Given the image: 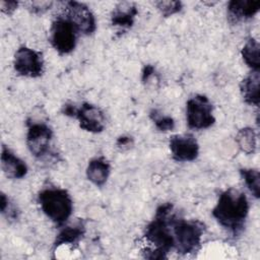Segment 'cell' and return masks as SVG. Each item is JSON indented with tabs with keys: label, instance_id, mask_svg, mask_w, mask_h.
Returning <instances> with one entry per match:
<instances>
[{
	"label": "cell",
	"instance_id": "7402d4cb",
	"mask_svg": "<svg viewBox=\"0 0 260 260\" xmlns=\"http://www.w3.org/2000/svg\"><path fill=\"white\" fill-rule=\"evenodd\" d=\"M154 4L164 17H169L173 14H176V13L180 12L183 8V4L181 1H173V0L162 1V0H160V1H156Z\"/></svg>",
	"mask_w": 260,
	"mask_h": 260
},
{
	"label": "cell",
	"instance_id": "83f0119b",
	"mask_svg": "<svg viewBox=\"0 0 260 260\" xmlns=\"http://www.w3.org/2000/svg\"><path fill=\"white\" fill-rule=\"evenodd\" d=\"M62 113L65 115V116H68V117H74L76 116V113H77V108L72 105V104H65L63 107H62Z\"/></svg>",
	"mask_w": 260,
	"mask_h": 260
},
{
	"label": "cell",
	"instance_id": "d4e9b609",
	"mask_svg": "<svg viewBox=\"0 0 260 260\" xmlns=\"http://www.w3.org/2000/svg\"><path fill=\"white\" fill-rule=\"evenodd\" d=\"M1 5V10L2 12H4L5 14H12L15 9L18 6V2L17 1H13V0H8V1H1L0 2Z\"/></svg>",
	"mask_w": 260,
	"mask_h": 260
},
{
	"label": "cell",
	"instance_id": "52a82bcc",
	"mask_svg": "<svg viewBox=\"0 0 260 260\" xmlns=\"http://www.w3.org/2000/svg\"><path fill=\"white\" fill-rule=\"evenodd\" d=\"M26 145L30 153L37 158H43L50 152V145L53 138L52 129L41 121L27 120Z\"/></svg>",
	"mask_w": 260,
	"mask_h": 260
},
{
	"label": "cell",
	"instance_id": "4316f807",
	"mask_svg": "<svg viewBox=\"0 0 260 260\" xmlns=\"http://www.w3.org/2000/svg\"><path fill=\"white\" fill-rule=\"evenodd\" d=\"M154 72H155V68L151 65V64H147L143 67V70H142V76H141V80L143 83L147 82L148 79L154 75Z\"/></svg>",
	"mask_w": 260,
	"mask_h": 260
},
{
	"label": "cell",
	"instance_id": "e0dca14e",
	"mask_svg": "<svg viewBox=\"0 0 260 260\" xmlns=\"http://www.w3.org/2000/svg\"><path fill=\"white\" fill-rule=\"evenodd\" d=\"M111 172V167L109 161L104 157H95L88 162L86 168L87 179L96 186H103Z\"/></svg>",
	"mask_w": 260,
	"mask_h": 260
},
{
	"label": "cell",
	"instance_id": "6da1fadb",
	"mask_svg": "<svg viewBox=\"0 0 260 260\" xmlns=\"http://www.w3.org/2000/svg\"><path fill=\"white\" fill-rule=\"evenodd\" d=\"M174 215L172 203H164L157 207L153 219L146 225L144 232L146 241L154 246V248L144 251L145 258L166 259L168 253L175 249L172 226Z\"/></svg>",
	"mask_w": 260,
	"mask_h": 260
},
{
	"label": "cell",
	"instance_id": "ac0fdd59",
	"mask_svg": "<svg viewBox=\"0 0 260 260\" xmlns=\"http://www.w3.org/2000/svg\"><path fill=\"white\" fill-rule=\"evenodd\" d=\"M259 50H260L259 43L255 39L250 38L246 42V44L244 45V47L241 51L244 62L252 70H255V71H259V69H260Z\"/></svg>",
	"mask_w": 260,
	"mask_h": 260
},
{
	"label": "cell",
	"instance_id": "30bf717a",
	"mask_svg": "<svg viewBox=\"0 0 260 260\" xmlns=\"http://www.w3.org/2000/svg\"><path fill=\"white\" fill-rule=\"evenodd\" d=\"M173 158L177 161H192L199 154V144L191 134H177L169 142Z\"/></svg>",
	"mask_w": 260,
	"mask_h": 260
},
{
	"label": "cell",
	"instance_id": "ba28073f",
	"mask_svg": "<svg viewBox=\"0 0 260 260\" xmlns=\"http://www.w3.org/2000/svg\"><path fill=\"white\" fill-rule=\"evenodd\" d=\"M13 66L15 71L21 76L39 77L44 72L42 53L25 46L19 47L14 54Z\"/></svg>",
	"mask_w": 260,
	"mask_h": 260
},
{
	"label": "cell",
	"instance_id": "484cf974",
	"mask_svg": "<svg viewBox=\"0 0 260 260\" xmlns=\"http://www.w3.org/2000/svg\"><path fill=\"white\" fill-rule=\"evenodd\" d=\"M116 144L121 149H128L133 145V139L130 136L123 135V136L118 137V139L116 141Z\"/></svg>",
	"mask_w": 260,
	"mask_h": 260
},
{
	"label": "cell",
	"instance_id": "44dd1931",
	"mask_svg": "<svg viewBox=\"0 0 260 260\" xmlns=\"http://www.w3.org/2000/svg\"><path fill=\"white\" fill-rule=\"evenodd\" d=\"M149 117L159 131L166 132L175 128V120L171 116L161 115L157 110H152L149 114Z\"/></svg>",
	"mask_w": 260,
	"mask_h": 260
},
{
	"label": "cell",
	"instance_id": "8992f818",
	"mask_svg": "<svg viewBox=\"0 0 260 260\" xmlns=\"http://www.w3.org/2000/svg\"><path fill=\"white\" fill-rule=\"evenodd\" d=\"M77 29L65 16L57 17L50 28V42L59 54H69L76 46Z\"/></svg>",
	"mask_w": 260,
	"mask_h": 260
},
{
	"label": "cell",
	"instance_id": "9c48e42d",
	"mask_svg": "<svg viewBox=\"0 0 260 260\" xmlns=\"http://www.w3.org/2000/svg\"><path fill=\"white\" fill-rule=\"evenodd\" d=\"M65 17L71 21L78 32L91 35L96 28V22L91 10L81 2H66Z\"/></svg>",
	"mask_w": 260,
	"mask_h": 260
},
{
	"label": "cell",
	"instance_id": "5bb4252c",
	"mask_svg": "<svg viewBox=\"0 0 260 260\" xmlns=\"http://www.w3.org/2000/svg\"><path fill=\"white\" fill-rule=\"evenodd\" d=\"M138 14L137 6L134 2H120L111 13V22L114 26L121 29L131 28Z\"/></svg>",
	"mask_w": 260,
	"mask_h": 260
},
{
	"label": "cell",
	"instance_id": "5b68a950",
	"mask_svg": "<svg viewBox=\"0 0 260 260\" xmlns=\"http://www.w3.org/2000/svg\"><path fill=\"white\" fill-rule=\"evenodd\" d=\"M186 119L190 128L200 130L211 127L215 118L213 107L208 98L203 94H196L189 99L186 104Z\"/></svg>",
	"mask_w": 260,
	"mask_h": 260
},
{
	"label": "cell",
	"instance_id": "7c38bea8",
	"mask_svg": "<svg viewBox=\"0 0 260 260\" xmlns=\"http://www.w3.org/2000/svg\"><path fill=\"white\" fill-rule=\"evenodd\" d=\"M1 168L5 176L10 179H21L27 174L26 164L5 145L1 150Z\"/></svg>",
	"mask_w": 260,
	"mask_h": 260
},
{
	"label": "cell",
	"instance_id": "d6986e66",
	"mask_svg": "<svg viewBox=\"0 0 260 260\" xmlns=\"http://www.w3.org/2000/svg\"><path fill=\"white\" fill-rule=\"evenodd\" d=\"M236 142L246 154L254 153L256 150V133L254 129L251 127L240 129L236 135Z\"/></svg>",
	"mask_w": 260,
	"mask_h": 260
},
{
	"label": "cell",
	"instance_id": "7a4b0ae2",
	"mask_svg": "<svg viewBox=\"0 0 260 260\" xmlns=\"http://www.w3.org/2000/svg\"><path fill=\"white\" fill-rule=\"evenodd\" d=\"M248 212L249 202L245 193L229 188L219 195L211 214L224 230L236 237L243 232Z\"/></svg>",
	"mask_w": 260,
	"mask_h": 260
},
{
	"label": "cell",
	"instance_id": "603a6c76",
	"mask_svg": "<svg viewBox=\"0 0 260 260\" xmlns=\"http://www.w3.org/2000/svg\"><path fill=\"white\" fill-rule=\"evenodd\" d=\"M0 209L2 214L6 215L10 220H14L18 217L17 209L4 193H1L0 195Z\"/></svg>",
	"mask_w": 260,
	"mask_h": 260
},
{
	"label": "cell",
	"instance_id": "cb8c5ba5",
	"mask_svg": "<svg viewBox=\"0 0 260 260\" xmlns=\"http://www.w3.org/2000/svg\"><path fill=\"white\" fill-rule=\"evenodd\" d=\"M51 1H32L28 4V9L36 14H42L52 6Z\"/></svg>",
	"mask_w": 260,
	"mask_h": 260
},
{
	"label": "cell",
	"instance_id": "9a60e30c",
	"mask_svg": "<svg viewBox=\"0 0 260 260\" xmlns=\"http://www.w3.org/2000/svg\"><path fill=\"white\" fill-rule=\"evenodd\" d=\"M260 73L259 71L252 70L240 84L241 94L246 104L251 106H259L260 102Z\"/></svg>",
	"mask_w": 260,
	"mask_h": 260
},
{
	"label": "cell",
	"instance_id": "277c9868",
	"mask_svg": "<svg viewBox=\"0 0 260 260\" xmlns=\"http://www.w3.org/2000/svg\"><path fill=\"white\" fill-rule=\"evenodd\" d=\"M173 234L175 249L182 255L197 252L201 247V239L205 226L199 220H187L176 213L173 217Z\"/></svg>",
	"mask_w": 260,
	"mask_h": 260
},
{
	"label": "cell",
	"instance_id": "4fadbf2b",
	"mask_svg": "<svg viewBox=\"0 0 260 260\" xmlns=\"http://www.w3.org/2000/svg\"><path fill=\"white\" fill-rule=\"evenodd\" d=\"M260 9V1L232 0L228 4V16L230 21H239L252 18Z\"/></svg>",
	"mask_w": 260,
	"mask_h": 260
},
{
	"label": "cell",
	"instance_id": "ffe728a7",
	"mask_svg": "<svg viewBox=\"0 0 260 260\" xmlns=\"http://www.w3.org/2000/svg\"><path fill=\"white\" fill-rule=\"evenodd\" d=\"M241 177L243 178L247 188L255 198L260 197V174L256 169H241Z\"/></svg>",
	"mask_w": 260,
	"mask_h": 260
},
{
	"label": "cell",
	"instance_id": "8fae6325",
	"mask_svg": "<svg viewBox=\"0 0 260 260\" xmlns=\"http://www.w3.org/2000/svg\"><path fill=\"white\" fill-rule=\"evenodd\" d=\"M75 118L81 129L90 133H100L105 129L106 118L103 111L89 103H84L77 109Z\"/></svg>",
	"mask_w": 260,
	"mask_h": 260
},
{
	"label": "cell",
	"instance_id": "2e32d148",
	"mask_svg": "<svg viewBox=\"0 0 260 260\" xmlns=\"http://www.w3.org/2000/svg\"><path fill=\"white\" fill-rule=\"evenodd\" d=\"M85 234V225L81 219L76 220L74 223L64 226L57 235L54 242V249L61 245H76L83 238Z\"/></svg>",
	"mask_w": 260,
	"mask_h": 260
},
{
	"label": "cell",
	"instance_id": "3957f363",
	"mask_svg": "<svg viewBox=\"0 0 260 260\" xmlns=\"http://www.w3.org/2000/svg\"><path fill=\"white\" fill-rule=\"evenodd\" d=\"M38 202L46 216L57 225L66 222L73 210V202L69 193L56 187H49L40 191Z\"/></svg>",
	"mask_w": 260,
	"mask_h": 260
}]
</instances>
